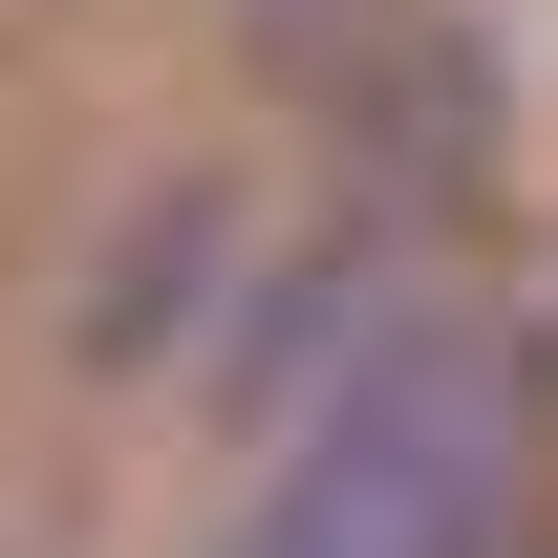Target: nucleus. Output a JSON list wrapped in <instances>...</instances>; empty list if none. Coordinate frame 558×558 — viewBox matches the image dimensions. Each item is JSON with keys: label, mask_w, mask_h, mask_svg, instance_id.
Instances as JSON below:
<instances>
[{"label": "nucleus", "mask_w": 558, "mask_h": 558, "mask_svg": "<svg viewBox=\"0 0 558 558\" xmlns=\"http://www.w3.org/2000/svg\"><path fill=\"white\" fill-rule=\"evenodd\" d=\"M236 558H515V365L451 323H365V365L258 473Z\"/></svg>", "instance_id": "1"}, {"label": "nucleus", "mask_w": 558, "mask_h": 558, "mask_svg": "<svg viewBox=\"0 0 558 558\" xmlns=\"http://www.w3.org/2000/svg\"><path fill=\"white\" fill-rule=\"evenodd\" d=\"M215 258H236V215H215V194H150V236L108 258V301H86V344L150 365V344H172V279H215Z\"/></svg>", "instance_id": "2"}]
</instances>
